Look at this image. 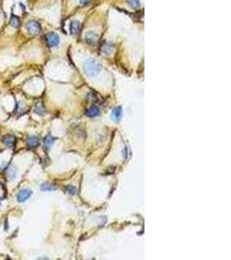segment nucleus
<instances>
[{"instance_id": "1", "label": "nucleus", "mask_w": 231, "mask_h": 260, "mask_svg": "<svg viewBox=\"0 0 231 260\" xmlns=\"http://www.w3.org/2000/svg\"><path fill=\"white\" fill-rule=\"evenodd\" d=\"M84 72L90 77L97 76L102 69V66L95 60H87L83 65Z\"/></svg>"}, {"instance_id": "2", "label": "nucleus", "mask_w": 231, "mask_h": 260, "mask_svg": "<svg viewBox=\"0 0 231 260\" xmlns=\"http://www.w3.org/2000/svg\"><path fill=\"white\" fill-rule=\"evenodd\" d=\"M41 25L37 21H29L27 23V30L29 35L36 36L41 32Z\"/></svg>"}, {"instance_id": "3", "label": "nucleus", "mask_w": 231, "mask_h": 260, "mask_svg": "<svg viewBox=\"0 0 231 260\" xmlns=\"http://www.w3.org/2000/svg\"><path fill=\"white\" fill-rule=\"evenodd\" d=\"M45 39H46V43H47L48 46L50 48L55 47L60 43V36L56 33H54V32L47 34Z\"/></svg>"}, {"instance_id": "4", "label": "nucleus", "mask_w": 231, "mask_h": 260, "mask_svg": "<svg viewBox=\"0 0 231 260\" xmlns=\"http://www.w3.org/2000/svg\"><path fill=\"white\" fill-rule=\"evenodd\" d=\"M33 192L32 190L30 189H23L21 190L18 193H17V196H16V200L19 203H23V202H25L27 200H29L31 195H32Z\"/></svg>"}, {"instance_id": "5", "label": "nucleus", "mask_w": 231, "mask_h": 260, "mask_svg": "<svg viewBox=\"0 0 231 260\" xmlns=\"http://www.w3.org/2000/svg\"><path fill=\"white\" fill-rule=\"evenodd\" d=\"M2 141L6 147H8L10 148H12L16 145V137L12 134H7V135L3 136Z\"/></svg>"}, {"instance_id": "6", "label": "nucleus", "mask_w": 231, "mask_h": 260, "mask_svg": "<svg viewBox=\"0 0 231 260\" xmlns=\"http://www.w3.org/2000/svg\"><path fill=\"white\" fill-rule=\"evenodd\" d=\"M85 41L89 44H94L98 41V35L94 31H87L85 35Z\"/></svg>"}, {"instance_id": "7", "label": "nucleus", "mask_w": 231, "mask_h": 260, "mask_svg": "<svg viewBox=\"0 0 231 260\" xmlns=\"http://www.w3.org/2000/svg\"><path fill=\"white\" fill-rule=\"evenodd\" d=\"M81 29V23L80 22L74 20V21H72L71 23H70V26H69V30H70V33L72 35H77L79 33Z\"/></svg>"}, {"instance_id": "8", "label": "nucleus", "mask_w": 231, "mask_h": 260, "mask_svg": "<svg viewBox=\"0 0 231 260\" xmlns=\"http://www.w3.org/2000/svg\"><path fill=\"white\" fill-rule=\"evenodd\" d=\"M113 45L109 43H105L101 47V52L105 56H110L113 52Z\"/></svg>"}, {"instance_id": "9", "label": "nucleus", "mask_w": 231, "mask_h": 260, "mask_svg": "<svg viewBox=\"0 0 231 260\" xmlns=\"http://www.w3.org/2000/svg\"><path fill=\"white\" fill-rule=\"evenodd\" d=\"M100 114V109L97 106L95 105H93L92 107H90L87 111H86V115L90 117V118H94L97 115H99Z\"/></svg>"}, {"instance_id": "10", "label": "nucleus", "mask_w": 231, "mask_h": 260, "mask_svg": "<svg viewBox=\"0 0 231 260\" xmlns=\"http://www.w3.org/2000/svg\"><path fill=\"white\" fill-rule=\"evenodd\" d=\"M27 144L29 147H36L39 145V139L37 136H29L27 140Z\"/></svg>"}, {"instance_id": "11", "label": "nucleus", "mask_w": 231, "mask_h": 260, "mask_svg": "<svg viewBox=\"0 0 231 260\" xmlns=\"http://www.w3.org/2000/svg\"><path fill=\"white\" fill-rule=\"evenodd\" d=\"M6 175L9 178V180H14L16 176V168L12 166L8 167V169L6 171Z\"/></svg>"}, {"instance_id": "12", "label": "nucleus", "mask_w": 231, "mask_h": 260, "mask_svg": "<svg viewBox=\"0 0 231 260\" xmlns=\"http://www.w3.org/2000/svg\"><path fill=\"white\" fill-rule=\"evenodd\" d=\"M41 190L42 191H55V190H56V187H55V186H54L50 183L45 182L41 185Z\"/></svg>"}, {"instance_id": "13", "label": "nucleus", "mask_w": 231, "mask_h": 260, "mask_svg": "<svg viewBox=\"0 0 231 260\" xmlns=\"http://www.w3.org/2000/svg\"><path fill=\"white\" fill-rule=\"evenodd\" d=\"M55 138L54 137H52L51 135H48L46 138H45V141H44V144H45V147H46V148H50L51 147V146L54 144V142H55Z\"/></svg>"}, {"instance_id": "14", "label": "nucleus", "mask_w": 231, "mask_h": 260, "mask_svg": "<svg viewBox=\"0 0 231 260\" xmlns=\"http://www.w3.org/2000/svg\"><path fill=\"white\" fill-rule=\"evenodd\" d=\"M10 24L13 28L16 29L19 26V18L16 16H12L10 18Z\"/></svg>"}, {"instance_id": "15", "label": "nucleus", "mask_w": 231, "mask_h": 260, "mask_svg": "<svg viewBox=\"0 0 231 260\" xmlns=\"http://www.w3.org/2000/svg\"><path fill=\"white\" fill-rule=\"evenodd\" d=\"M128 5L133 9H137L139 7L140 5V3H139V0H126Z\"/></svg>"}, {"instance_id": "16", "label": "nucleus", "mask_w": 231, "mask_h": 260, "mask_svg": "<svg viewBox=\"0 0 231 260\" xmlns=\"http://www.w3.org/2000/svg\"><path fill=\"white\" fill-rule=\"evenodd\" d=\"M113 115L116 120H119L121 116V108L118 107V108H114L113 111Z\"/></svg>"}, {"instance_id": "17", "label": "nucleus", "mask_w": 231, "mask_h": 260, "mask_svg": "<svg viewBox=\"0 0 231 260\" xmlns=\"http://www.w3.org/2000/svg\"><path fill=\"white\" fill-rule=\"evenodd\" d=\"M66 191L69 194H71V195H74L76 193V192H77L75 187H74V186H67L66 187Z\"/></svg>"}, {"instance_id": "18", "label": "nucleus", "mask_w": 231, "mask_h": 260, "mask_svg": "<svg viewBox=\"0 0 231 260\" xmlns=\"http://www.w3.org/2000/svg\"><path fill=\"white\" fill-rule=\"evenodd\" d=\"M35 112H36V114L40 115H42L43 114V108H42V105H41L40 103H38V104L36 105Z\"/></svg>"}, {"instance_id": "19", "label": "nucleus", "mask_w": 231, "mask_h": 260, "mask_svg": "<svg viewBox=\"0 0 231 260\" xmlns=\"http://www.w3.org/2000/svg\"><path fill=\"white\" fill-rule=\"evenodd\" d=\"M89 2H90V0H80V3H81V4H83V5L87 4Z\"/></svg>"}]
</instances>
